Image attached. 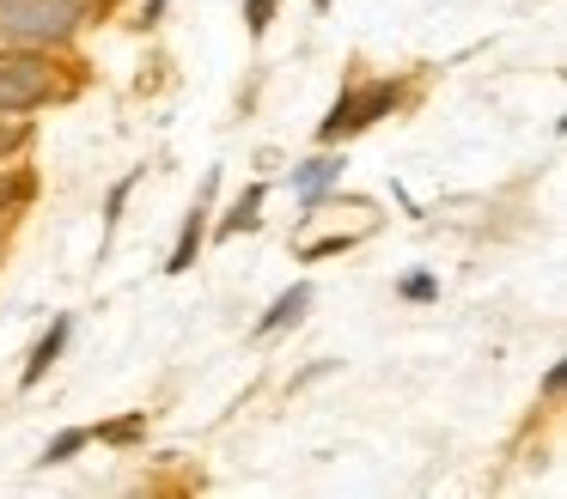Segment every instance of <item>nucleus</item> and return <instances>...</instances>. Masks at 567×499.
Masks as SVG:
<instances>
[{"label":"nucleus","mask_w":567,"mask_h":499,"mask_svg":"<svg viewBox=\"0 0 567 499\" xmlns=\"http://www.w3.org/2000/svg\"><path fill=\"white\" fill-rule=\"evenodd\" d=\"M86 19V0H0L7 43H68Z\"/></svg>","instance_id":"nucleus-1"},{"label":"nucleus","mask_w":567,"mask_h":499,"mask_svg":"<svg viewBox=\"0 0 567 499\" xmlns=\"http://www.w3.org/2000/svg\"><path fill=\"white\" fill-rule=\"evenodd\" d=\"M55 97V67L43 55H0V116L38 110Z\"/></svg>","instance_id":"nucleus-2"},{"label":"nucleus","mask_w":567,"mask_h":499,"mask_svg":"<svg viewBox=\"0 0 567 499\" xmlns=\"http://www.w3.org/2000/svg\"><path fill=\"white\" fill-rule=\"evenodd\" d=\"M396 104V85H367V92H342L330 110V122L318 128V141H342V134H360L367 122H379L384 110Z\"/></svg>","instance_id":"nucleus-3"},{"label":"nucleus","mask_w":567,"mask_h":499,"mask_svg":"<svg viewBox=\"0 0 567 499\" xmlns=\"http://www.w3.org/2000/svg\"><path fill=\"white\" fill-rule=\"evenodd\" d=\"M62 341H68V316H55V323H50V335H43L38 347H31V365H25V377H19V384H25V389H38V384H43V372L55 365V353H62Z\"/></svg>","instance_id":"nucleus-4"},{"label":"nucleus","mask_w":567,"mask_h":499,"mask_svg":"<svg viewBox=\"0 0 567 499\" xmlns=\"http://www.w3.org/2000/svg\"><path fill=\"white\" fill-rule=\"evenodd\" d=\"M306 304H311V287H293V292H281V299H275V311L257 323V335H275V329L299 323V311H306Z\"/></svg>","instance_id":"nucleus-5"},{"label":"nucleus","mask_w":567,"mask_h":499,"mask_svg":"<svg viewBox=\"0 0 567 499\" xmlns=\"http://www.w3.org/2000/svg\"><path fill=\"white\" fill-rule=\"evenodd\" d=\"M196 250H202V207L184 219V238H177V250H172V262H165V268H172V274H184V268L196 262Z\"/></svg>","instance_id":"nucleus-6"},{"label":"nucleus","mask_w":567,"mask_h":499,"mask_svg":"<svg viewBox=\"0 0 567 499\" xmlns=\"http://www.w3.org/2000/svg\"><path fill=\"white\" fill-rule=\"evenodd\" d=\"M257 207H262V183H257V189H245V201L233 207V219H226V231H245V226H257Z\"/></svg>","instance_id":"nucleus-7"},{"label":"nucleus","mask_w":567,"mask_h":499,"mask_svg":"<svg viewBox=\"0 0 567 499\" xmlns=\"http://www.w3.org/2000/svg\"><path fill=\"white\" fill-rule=\"evenodd\" d=\"M25 146H31V128H25V122H0V158L25 153Z\"/></svg>","instance_id":"nucleus-8"},{"label":"nucleus","mask_w":567,"mask_h":499,"mask_svg":"<svg viewBox=\"0 0 567 499\" xmlns=\"http://www.w3.org/2000/svg\"><path fill=\"white\" fill-rule=\"evenodd\" d=\"M86 438H92V433H80V426H74V433H62V438H55V445H50V450H43V457H38V462H68V457H74V450H80V445H86Z\"/></svg>","instance_id":"nucleus-9"},{"label":"nucleus","mask_w":567,"mask_h":499,"mask_svg":"<svg viewBox=\"0 0 567 499\" xmlns=\"http://www.w3.org/2000/svg\"><path fill=\"white\" fill-rule=\"evenodd\" d=\"M25 195H31V183H25V177H7V170H0V214H7L13 201H25Z\"/></svg>","instance_id":"nucleus-10"},{"label":"nucleus","mask_w":567,"mask_h":499,"mask_svg":"<svg viewBox=\"0 0 567 499\" xmlns=\"http://www.w3.org/2000/svg\"><path fill=\"white\" fill-rule=\"evenodd\" d=\"M99 438H111V445H128V438H141V420H116V426H104Z\"/></svg>","instance_id":"nucleus-11"},{"label":"nucleus","mask_w":567,"mask_h":499,"mask_svg":"<svg viewBox=\"0 0 567 499\" xmlns=\"http://www.w3.org/2000/svg\"><path fill=\"white\" fill-rule=\"evenodd\" d=\"M403 292H409V299H433V280L415 274V280H403Z\"/></svg>","instance_id":"nucleus-12"},{"label":"nucleus","mask_w":567,"mask_h":499,"mask_svg":"<svg viewBox=\"0 0 567 499\" xmlns=\"http://www.w3.org/2000/svg\"><path fill=\"white\" fill-rule=\"evenodd\" d=\"M269 7H275V0H250V31H262V24H269Z\"/></svg>","instance_id":"nucleus-13"}]
</instances>
